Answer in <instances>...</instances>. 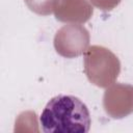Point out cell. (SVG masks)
Returning a JSON list of instances; mask_svg holds the SVG:
<instances>
[{
	"label": "cell",
	"mask_w": 133,
	"mask_h": 133,
	"mask_svg": "<svg viewBox=\"0 0 133 133\" xmlns=\"http://www.w3.org/2000/svg\"><path fill=\"white\" fill-rule=\"evenodd\" d=\"M39 123L46 133H87L90 114L79 98L58 95L47 103L41 113Z\"/></svg>",
	"instance_id": "1"
}]
</instances>
